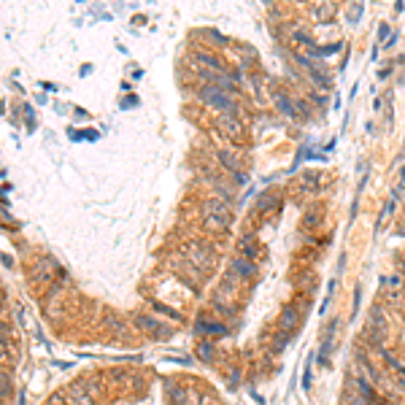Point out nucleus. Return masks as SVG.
I'll return each instance as SVG.
<instances>
[{"mask_svg":"<svg viewBox=\"0 0 405 405\" xmlns=\"http://www.w3.org/2000/svg\"><path fill=\"white\" fill-rule=\"evenodd\" d=\"M400 186H405V168L400 170Z\"/></svg>","mask_w":405,"mask_h":405,"instance_id":"obj_36","label":"nucleus"},{"mask_svg":"<svg viewBox=\"0 0 405 405\" xmlns=\"http://www.w3.org/2000/svg\"><path fill=\"white\" fill-rule=\"evenodd\" d=\"M195 98L216 111L219 117H241V92L238 87H224V84H200L195 89Z\"/></svg>","mask_w":405,"mask_h":405,"instance_id":"obj_1","label":"nucleus"},{"mask_svg":"<svg viewBox=\"0 0 405 405\" xmlns=\"http://www.w3.org/2000/svg\"><path fill=\"white\" fill-rule=\"evenodd\" d=\"M0 405H6V403H3V400H0Z\"/></svg>","mask_w":405,"mask_h":405,"instance_id":"obj_37","label":"nucleus"},{"mask_svg":"<svg viewBox=\"0 0 405 405\" xmlns=\"http://www.w3.org/2000/svg\"><path fill=\"white\" fill-rule=\"evenodd\" d=\"M182 257L186 263L195 265L198 270L208 273V270H214V265H216V249H214L208 241H202V238H186V241L182 243Z\"/></svg>","mask_w":405,"mask_h":405,"instance_id":"obj_5","label":"nucleus"},{"mask_svg":"<svg viewBox=\"0 0 405 405\" xmlns=\"http://www.w3.org/2000/svg\"><path fill=\"white\" fill-rule=\"evenodd\" d=\"M241 311V300H238V286L230 281L216 284V289L211 292V314L222 322H230L235 314Z\"/></svg>","mask_w":405,"mask_h":405,"instance_id":"obj_3","label":"nucleus"},{"mask_svg":"<svg viewBox=\"0 0 405 405\" xmlns=\"http://www.w3.org/2000/svg\"><path fill=\"white\" fill-rule=\"evenodd\" d=\"M103 395V378H95V376H84V378H76L65 386V400L68 405H98Z\"/></svg>","mask_w":405,"mask_h":405,"instance_id":"obj_4","label":"nucleus"},{"mask_svg":"<svg viewBox=\"0 0 405 405\" xmlns=\"http://www.w3.org/2000/svg\"><path fill=\"white\" fill-rule=\"evenodd\" d=\"M392 38V24L389 22H381V27H378V40H389Z\"/></svg>","mask_w":405,"mask_h":405,"instance_id":"obj_32","label":"nucleus"},{"mask_svg":"<svg viewBox=\"0 0 405 405\" xmlns=\"http://www.w3.org/2000/svg\"><path fill=\"white\" fill-rule=\"evenodd\" d=\"M303 311L297 308L295 303H286L281 308V314H279V319H276V330L284 332V335H289L292 341L300 335V330H303Z\"/></svg>","mask_w":405,"mask_h":405,"instance_id":"obj_10","label":"nucleus"},{"mask_svg":"<svg viewBox=\"0 0 405 405\" xmlns=\"http://www.w3.org/2000/svg\"><path fill=\"white\" fill-rule=\"evenodd\" d=\"M214 127H216L233 146H243V143L249 141V130H246V124H243L241 117H216Z\"/></svg>","mask_w":405,"mask_h":405,"instance_id":"obj_12","label":"nucleus"},{"mask_svg":"<svg viewBox=\"0 0 405 405\" xmlns=\"http://www.w3.org/2000/svg\"><path fill=\"white\" fill-rule=\"evenodd\" d=\"M335 289H338V276L327 281V295H324L322 305H319V314H324V311H327V305L332 303V297H335Z\"/></svg>","mask_w":405,"mask_h":405,"instance_id":"obj_29","label":"nucleus"},{"mask_svg":"<svg viewBox=\"0 0 405 405\" xmlns=\"http://www.w3.org/2000/svg\"><path fill=\"white\" fill-rule=\"evenodd\" d=\"M11 395H14V381H11V376L0 367V400H3V403H8V400H11Z\"/></svg>","mask_w":405,"mask_h":405,"instance_id":"obj_24","label":"nucleus"},{"mask_svg":"<svg viewBox=\"0 0 405 405\" xmlns=\"http://www.w3.org/2000/svg\"><path fill=\"white\" fill-rule=\"evenodd\" d=\"M101 324L105 327V330H111V332H119V335L127 332V324H124V319H122L119 314H114V311H105V316H103Z\"/></svg>","mask_w":405,"mask_h":405,"instance_id":"obj_23","label":"nucleus"},{"mask_svg":"<svg viewBox=\"0 0 405 405\" xmlns=\"http://www.w3.org/2000/svg\"><path fill=\"white\" fill-rule=\"evenodd\" d=\"M270 101L276 105V111L286 117V119L292 122H300V114H297V103H295V95L284 87V84H273L270 87Z\"/></svg>","mask_w":405,"mask_h":405,"instance_id":"obj_14","label":"nucleus"},{"mask_svg":"<svg viewBox=\"0 0 405 405\" xmlns=\"http://www.w3.org/2000/svg\"><path fill=\"white\" fill-rule=\"evenodd\" d=\"M165 403L168 405H198V389L186 386L179 378L165 381Z\"/></svg>","mask_w":405,"mask_h":405,"instance_id":"obj_11","label":"nucleus"},{"mask_svg":"<svg viewBox=\"0 0 405 405\" xmlns=\"http://www.w3.org/2000/svg\"><path fill=\"white\" fill-rule=\"evenodd\" d=\"M241 381H243V370L235 364V367H227V386L230 392H238L241 389Z\"/></svg>","mask_w":405,"mask_h":405,"instance_id":"obj_26","label":"nucleus"},{"mask_svg":"<svg viewBox=\"0 0 405 405\" xmlns=\"http://www.w3.org/2000/svg\"><path fill=\"white\" fill-rule=\"evenodd\" d=\"M314 364H316V360H314V354H311V357H308V362H305L303 392H311V389H314Z\"/></svg>","mask_w":405,"mask_h":405,"instance_id":"obj_27","label":"nucleus"},{"mask_svg":"<svg viewBox=\"0 0 405 405\" xmlns=\"http://www.w3.org/2000/svg\"><path fill=\"white\" fill-rule=\"evenodd\" d=\"M46 405H68V400H65V395H52Z\"/></svg>","mask_w":405,"mask_h":405,"instance_id":"obj_34","label":"nucleus"},{"mask_svg":"<svg viewBox=\"0 0 405 405\" xmlns=\"http://www.w3.org/2000/svg\"><path fill=\"white\" fill-rule=\"evenodd\" d=\"M360 303H362V284H357L354 286V297H351V314H348V319L354 322L357 319V314H360Z\"/></svg>","mask_w":405,"mask_h":405,"instance_id":"obj_31","label":"nucleus"},{"mask_svg":"<svg viewBox=\"0 0 405 405\" xmlns=\"http://www.w3.org/2000/svg\"><path fill=\"white\" fill-rule=\"evenodd\" d=\"M152 305H154V311H157V314H162V316H168L170 322H184L182 314H179V311H173L170 305H162V303H152Z\"/></svg>","mask_w":405,"mask_h":405,"instance_id":"obj_30","label":"nucleus"},{"mask_svg":"<svg viewBox=\"0 0 405 405\" xmlns=\"http://www.w3.org/2000/svg\"><path fill=\"white\" fill-rule=\"evenodd\" d=\"M235 257H243V260H251V263H260L265 257L263 243L257 241L254 233H243L241 238L235 241Z\"/></svg>","mask_w":405,"mask_h":405,"instance_id":"obj_15","label":"nucleus"},{"mask_svg":"<svg viewBox=\"0 0 405 405\" xmlns=\"http://www.w3.org/2000/svg\"><path fill=\"white\" fill-rule=\"evenodd\" d=\"M14 362V348H11V338H0V367Z\"/></svg>","mask_w":405,"mask_h":405,"instance_id":"obj_25","label":"nucleus"},{"mask_svg":"<svg viewBox=\"0 0 405 405\" xmlns=\"http://www.w3.org/2000/svg\"><path fill=\"white\" fill-rule=\"evenodd\" d=\"M192 330H195V335H198L200 341H222V338H227V335L233 332L230 322L216 319V316H214V314H208V311H200V314L195 316Z\"/></svg>","mask_w":405,"mask_h":405,"instance_id":"obj_6","label":"nucleus"},{"mask_svg":"<svg viewBox=\"0 0 405 405\" xmlns=\"http://www.w3.org/2000/svg\"><path fill=\"white\" fill-rule=\"evenodd\" d=\"M260 276V265L251 263V260H243V257H233L230 265H227V276L224 281H230L233 286H251Z\"/></svg>","mask_w":405,"mask_h":405,"instance_id":"obj_7","label":"nucleus"},{"mask_svg":"<svg viewBox=\"0 0 405 405\" xmlns=\"http://www.w3.org/2000/svg\"><path fill=\"white\" fill-rule=\"evenodd\" d=\"M27 276H30V284L33 286H40V289L43 286H54L57 284V276H60V267H57L54 260H46L43 257V260H36V263L30 265V273Z\"/></svg>","mask_w":405,"mask_h":405,"instance_id":"obj_13","label":"nucleus"},{"mask_svg":"<svg viewBox=\"0 0 405 405\" xmlns=\"http://www.w3.org/2000/svg\"><path fill=\"white\" fill-rule=\"evenodd\" d=\"M279 202H281V192L267 189V192H263V195L257 198V202H254V214H257V216H265V214L276 211V208H279Z\"/></svg>","mask_w":405,"mask_h":405,"instance_id":"obj_18","label":"nucleus"},{"mask_svg":"<svg viewBox=\"0 0 405 405\" xmlns=\"http://www.w3.org/2000/svg\"><path fill=\"white\" fill-rule=\"evenodd\" d=\"M233 205L219 200V198H202L200 202V224L205 233L211 235H224L233 230Z\"/></svg>","mask_w":405,"mask_h":405,"instance_id":"obj_2","label":"nucleus"},{"mask_svg":"<svg viewBox=\"0 0 405 405\" xmlns=\"http://www.w3.org/2000/svg\"><path fill=\"white\" fill-rule=\"evenodd\" d=\"M222 357V348L216 346V341H198V360L205 364H216Z\"/></svg>","mask_w":405,"mask_h":405,"instance_id":"obj_21","label":"nucleus"},{"mask_svg":"<svg viewBox=\"0 0 405 405\" xmlns=\"http://www.w3.org/2000/svg\"><path fill=\"white\" fill-rule=\"evenodd\" d=\"M395 384H397V389L405 395V367L400 370V373H395Z\"/></svg>","mask_w":405,"mask_h":405,"instance_id":"obj_33","label":"nucleus"},{"mask_svg":"<svg viewBox=\"0 0 405 405\" xmlns=\"http://www.w3.org/2000/svg\"><path fill=\"white\" fill-rule=\"evenodd\" d=\"M338 17V6L335 3H316V6H311V20L316 22V24H332Z\"/></svg>","mask_w":405,"mask_h":405,"instance_id":"obj_19","label":"nucleus"},{"mask_svg":"<svg viewBox=\"0 0 405 405\" xmlns=\"http://www.w3.org/2000/svg\"><path fill=\"white\" fill-rule=\"evenodd\" d=\"M338 330H341V316H332V319L322 327V335H319V351L314 354V360H316V364H319L322 370L330 367V354H332V348H335Z\"/></svg>","mask_w":405,"mask_h":405,"instance_id":"obj_8","label":"nucleus"},{"mask_svg":"<svg viewBox=\"0 0 405 405\" xmlns=\"http://www.w3.org/2000/svg\"><path fill=\"white\" fill-rule=\"evenodd\" d=\"M362 14H364L362 3H351V6L346 8V22H348V24H357V22L362 20Z\"/></svg>","mask_w":405,"mask_h":405,"instance_id":"obj_28","label":"nucleus"},{"mask_svg":"<svg viewBox=\"0 0 405 405\" xmlns=\"http://www.w3.org/2000/svg\"><path fill=\"white\" fill-rule=\"evenodd\" d=\"M289 344H292V338L284 335V332H279V330L273 327V332H270V344H267V354H270V357H279V354L286 351V346Z\"/></svg>","mask_w":405,"mask_h":405,"instance_id":"obj_22","label":"nucleus"},{"mask_svg":"<svg viewBox=\"0 0 405 405\" xmlns=\"http://www.w3.org/2000/svg\"><path fill=\"white\" fill-rule=\"evenodd\" d=\"M400 276H403V281H405V260H400Z\"/></svg>","mask_w":405,"mask_h":405,"instance_id":"obj_35","label":"nucleus"},{"mask_svg":"<svg viewBox=\"0 0 405 405\" xmlns=\"http://www.w3.org/2000/svg\"><path fill=\"white\" fill-rule=\"evenodd\" d=\"M324 173H316V170H305L297 176V182H295V192L297 195H308V198H314V195H319L322 192V179Z\"/></svg>","mask_w":405,"mask_h":405,"instance_id":"obj_16","label":"nucleus"},{"mask_svg":"<svg viewBox=\"0 0 405 405\" xmlns=\"http://www.w3.org/2000/svg\"><path fill=\"white\" fill-rule=\"evenodd\" d=\"M133 324H135L138 332H143L152 341H170L173 338V327L165 324L162 319H157V316H152V314H138L133 319Z\"/></svg>","mask_w":405,"mask_h":405,"instance_id":"obj_9","label":"nucleus"},{"mask_svg":"<svg viewBox=\"0 0 405 405\" xmlns=\"http://www.w3.org/2000/svg\"><path fill=\"white\" fill-rule=\"evenodd\" d=\"M216 160L222 162V168L230 173V179H235L238 186L246 184V170H243L241 160H238V154H233V152H227V149H219L216 152Z\"/></svg>","mask_w":405,"mask_h":405,"instance_id":"obj_17","label":"nucleus"},{"mask_svg":"<svg viewBox=\"0 0 405 405\" xmlns=\"http://www.w3.org/2000/svg\"><path fill=\"white\" fill-rule=\"evenodd\" d=\"M403 295H405V286H403Z\"/></svg>","mask_w":405,"mask_h":405,"instance_id":"obj_38","label":"nucleus"},{"mask_svg":"<svg viewBox=\"0 0 405 405\" xmlns=\"http://www.w3.org/2000/svg\"><path fill=\"white\" fill-rule=\"evenodd\" d=\"M322 222H324V208H319V202H314L311 208H305L300 233H314V230H319V227H322Z\"/></svg>","mask_w":405,"mask_h":405,"instance_id":"obj_20","label":"nucleus"}]
</instances>
